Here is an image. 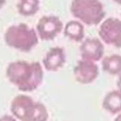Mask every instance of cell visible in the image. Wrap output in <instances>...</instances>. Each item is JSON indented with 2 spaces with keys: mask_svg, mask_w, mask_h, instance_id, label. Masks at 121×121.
Instances as JSON below:
<instances>
[{
  "mask_svg": "<svg viewBox=\"0 0 121 121\" xmlns=\"http://www.w3.org/2000/svg\"><path fill=\"white\" fill-rule=\"evenodd\" d=\"M6 3V0H0V9H1Z\"/></svg>",
  "mask_w": 121,
  "mask_h": 121,
  "instance_id": "obj_17",
  "label": "cell"
},
{
  "mask_svg": "<svg viewBox=\"0 0 121 121\" xmlns=\"http://www.w3.org/2000/svg\"><path fill=\"white\" fill-rule=\"evenodd\" d=\"M116 86H117V90L121 92V74L118 76V78L116 80Z\"/></svg>",
  "mask_w": 121,
  "mask_h": 121,
  "instance_id": "obj_15",
  "label": "cell"
},
{
  "mask_svg": "<svg viewBox=\"0 0 121 121\" xmlns=\"http://www.w3.org/2000/svg\"><path fill=\"white\" fill-rule=\"evenodd\" d=\"M66 52L61 47H53L48 50L44 59L43 67L49 72H56L66 63Z\"/></svg>",
  "mask_w": 121,
  "mask_h": 121,
  "instance_id": "obj_9",
  "label": "cell"
},
{
  "mask_svg": "<svg viewBox=\"0 0 121 121\" xmlns=\"http://www.w3.org/2000/svg\"><path fill=\"white\" fill-rule=\"evenodd\" d=\"M70 11L78 22L88 26L101 24L106 17L105 7L100 0H73Z\"/></svg>",
  "mask_w": 121,
  "mask_h": 121,
  "instance_id": "obj_4",
  "label": "cell"
},
{
  "mask_svg": "<svg viewBox=\"0 0 121 121\" xmlns=\"http://www.w3.org/2000/svg\"><path fill=\"white\" fill-rule=\"evenodd\" d=\"M64 35L75 43H82L84 40V26L78 21H70L63 28Z\"/></svg>",
  "mask_w": 121,
  "mask_h": 121,
  "instance_id": "obj_10",
  "label": "cell"
},
{
  "mask_svg": "<svg viewBox=\"0 0 121 121\" xmlns=\"http://www.w3.org/2000/svg\"><path fill=\"white\" fill-rule=\"evenodd\" d=\"M102 106L110 114H118L121 112V92L117 89L108 92L104 97Z\"/></svg>",
  "mask_w": 121,
  "mask_h": 121,
  "instance_id": "obj_11",
  "label": "cell"
},
{
  "mask_svg": "<svg viewBox=\"0 0 121 121\" xmlns=\"http://www.w3.org/2000/svg\"><path fill=\"white\" fill-rule=\"evenodd\" d=\"M99 37L103 43L115 48H121V19L108 17L101 22Z\"/></svg>",
  "mask_w": 121,
  "mask_h": 121,
  "instance_id": "obj_5",
  "label": "cell"
},
{
  "mask_svg": "<svg viewBox=\"0 0 121 121\" xmlns=\"http://www.w3.org/2000/svg\"><path fill=\"white\" fill-rule=\"evenodd\" d=\"M113 1H114L116 4H119V5H121V0H113Z\"/></svg>",
  "mask_w": 121,
  "mask_h": 121,
  "instance_id": "obj_18",
  "label": "cell"
},
{
  "mask_svg": "<svg viewBox=\"0 0 121 121\" xmlns=\"http://www.w3.org/2000/svg\"><path fill=\"white\" fill-rule=\"evenodd\" d=\"M102 61V69L108 75L119 76L121 74V55L120 54H110L104 56Z\"/></svg>",
  "mask_w": 121,
  "mask_h": 121,
  "instance_id": "obj_12",
  "label": "cell"
},
{
  "mask_svg": "<svg viewBox=\"0 0 121 121\" xmlns=\"http://www.w3.org/2000/svg\"><path fill=\"white\" fill-rule=\"evenodd\" d=\"M99 67L96 62L82 59L74 68V77L78 83L89 84L94 82L99 77Z\"/></svg>",
  "mask_w": 121,
  "mask_h": 121,
  "instance_id": "obj_7",
  "label": "cell"
},
{
  "mask_svg": "<svg viewBox=\"0 0 121 121\" xmlns=\"http://www.w3.org/2000/svg\"><path fill=\"white\" fill-rule=\"evenodd\" d=\"M79 53L82 59L89 61H101L104 57L105 49L104 44L100 39L97 38H86L80 44Z\"/></svg>",
  "mask_w": 121,
  "mask_h": 121,
  "instance_id": "obj_8",
  "label": "cell"
},
{
  "mask_svg": "<svg viewBox=\"0 0 121 121\" xmlns=\"http://www.w3.org/2000/svg\"><path fill=\"white\" fill-rule=\"evenodd\" d=\"M64 24L56 16H44L38 21L36 32L43 41H52L63 31Z\"/></svg>",
  "mask_w": 121,
  "mask_h": 121,
  "instance_id": "obj_6",
  "label": "cell"
},
{
  "mask_svg": "<svg viewBox=\"0 0 121 121\" xmlns=\"http://www.w3.org/2000/svg\"><path fill=\"white\" fill-rule=\"evenodd\" d=\"M8 47L22 52L32 50L39 42L36 30L26 23H17L9 26L4 34Z\"/></svg>",
  "mask_w": 121,
  "mask_h": 121,
  "instance_id": "obj_3",
  "label": "cell"
},
{
  "mask_svg": "<svg viewBox=\"0 0 121 121\" xmlns=\"http://www.w3.org/2000/svg\"><path fill=\"white\" fill-rule=\"evenodd\" d=\"M17 10L23 17L34 16L40 10V0H18Z\"/></svg>",
  "mask_w": 121,
  "mask_h": 121,
  "instance_id": "obj_13",
  "label": "cell"
},
{
  "mask_svg": "<svg viewBox=\"0 0 121 121\" xmlns=\"http://www.w3.org/2000/svg\"><path fill=\"white\" fill-rule=\"evenodd\" d=\"M114 121H121V112H119L116 116V118L114 119Z\"/></svg>",
  "mask_w": 121,
  "mask_h": 121,
  "instance_id": "obj_16",
  "label": "cell"
},
{
  "mask_svg": "<svg viewBox=\"0 0 121 121\" xmlns=\"http://www.w3.org/2000/svg\"><path fill=\"white\" fill-rule=\"evenodd\" d=\"M6 77L18 90L22 92H32L43 82V65L39 61H13L7 66Z\"/></svg>",
  "mask_w": 121,
  "mask_h": 121,
  "instance_id": "obj_1",
  "label": "cell"
},
{
  "mask_svg": "<svg viewBox=\"0 0 121 121\" xmlns=\"http://www.w3.org/2000/svg\"><path fill=\"white\" fill-rule=\"evenodd\" d=\"M11 112L19 121H47L48 118L46 106L25 94L17 95L12 100Z\"/></svg>",
  "mask_w": 121,
  "mask_h": 121,
  "instance_id": "obj_2",
  "label": "cell"
},
{
  "mask_svg": "<svg viewBox=\"0 0 121 121\" xmlns=\"http://www.w3.org/2000/svg\"><path fill=\"white\" fill-rule=\"evenodd\" d=\"M0 121H17L13 115H10V114H5L3 116L0 117Z\"/></svg>",
  "mask_w": 121,
  "mask_h": 121,
  "instance_id": "obj_14",
  "label": "cell"
}]
</instances>
